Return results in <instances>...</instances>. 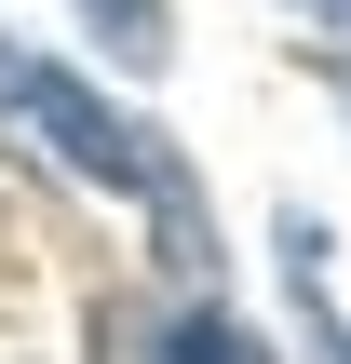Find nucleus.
Here are the masks:
<instances>
[{
  "label": "nucleus",
  "instance_id": "nucleus-1",
  "mask_svg": "<svg viewBox=\"0 0 351 364\" xmlns=\"http://www.w3.org/2000/svg\"><path fill=\"white\" fill-rule=\"evenodd\" d=\"M0 108H14V122H41L68 176H95V189H122V203H149V216H162V230H176L189 257L216 243V230H203V189H189V162H176V149H162L149 122H122V108H95V95H81L68 68H41V54H14V81H0Z\"/></svg>",
  "mask_w": 351,
  "mask_h": 364
},
{
  "label": "nucleus",
  "instance_id": "nucleus-2",
  "mask_svg": "<svg viewBox=\"0 0 351 364\" xmlns=\"http://www.w3.org/2000/svg\"><path fill=\"white\" fill-rule=\"evenodd\" d=\"M162 364H271V351H257L230 311H176V324H162Z\"/></svg>",
  "mask_w": 351,
  "mask_h": 364
},
{
  "label": "nucleus",
  "instance_id": "nucleus-3",
  "mask_svg": "<svg viewBox=\"0 0 351 364\" xmlns=\"http://www.w3.org/2000/svg\"><path fill=\"white\" fill-rule=\"evenodd\" d=\"M81 14L108 27V54H122V68H162V54H176V27H162V0H81Z\"/></svg>",
  "mask_w": 351,
  "mask_h": 364
},
{
  "label": "nucleus",
  "instance_id": "nucleus-4",
  "mask_svg": "<svg viewBox=\"0 0 351 364\" xmlns=\"http://www.w3.org/2000/svg\"><path fill=\"white\" fill-rule=\"evenodd\" d=\"M298 14H325V27H338V41H351V0H298Z\"/></svg>",
  "mask_w": 351,
  "mask_h": 364
}]
</instances>
